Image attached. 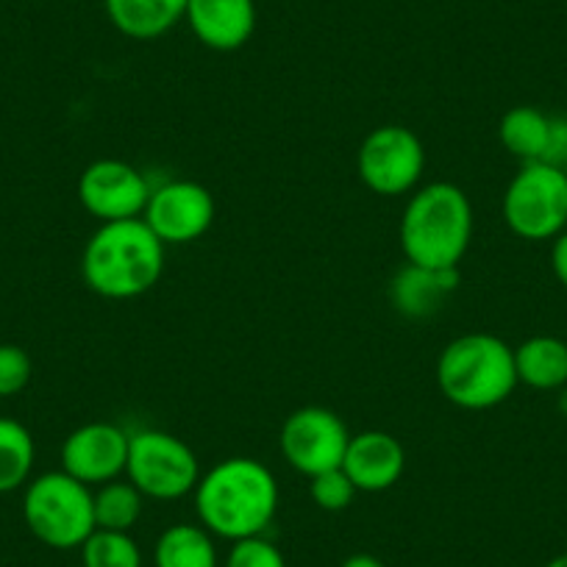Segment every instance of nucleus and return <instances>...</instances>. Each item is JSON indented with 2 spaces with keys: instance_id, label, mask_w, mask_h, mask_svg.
<instances>
[{
  "instance_id": "nucleus-27",
  "label": "nucleus",
  "mask_w": 567,
  "mask_h": 567,
  "mask_svg": "<svg viewBox=\"0 0 567 567\" xmlns=\"http://www.w3.org/2000/svg\"><path fill=\"white\" fill-rule=\"evenodd\" d=\"M550 267H554V276L559 278V284L567 290V228L554 239V248H550Z\"/></svg>"
},
{
  "instance_id": "nucleus-25",
  "label": "nucleus",
  "mask_w": 567,
  "mask_h": 567,
  "mask_svg": "<svg viewBox=\"0 0 567 567\" xmlns=\"http://www.w3.org/2000/svg\"><path fill=\"white\" fill-rule=\"evenodd\" d=\"M34 364L20 346L0 342V398H12L29 386Z\"/></svg>"
},
{
  "instance_id": "nucleus-29",
  "label": "nucleus",
  "mask_w": 567,
  "mask_h": 567,
  "mask_svg": "<svg viewBox=\"0 0 567 567\" xmlns=\"http://www.w3.org/2000/svg\"><path fill=\"white\" fill-rule=\"evenodd\" d=\"M545 567H567V554H559V556H554V559L548 561V565Z\"/></svg>"
},
{
  "instance_id": "nucleus-12",
  "label": "nucleus",
  "mask_w": 567,
  "mask_h": 567,
  "mask_svg": "<svg viewBox=\"0 0 567 567\" xmlns=\"http://www.w3.org/2000/svg\"><path fill=\"white\" fill-rule=\"evenodd\" d=\"M131 434L117 423L92 420L79 425L62 443V471L86 487H101L125 473Z\"/></svg>"
},
{
  "instance_id": "nucleus-16",
  "label": "nucleus",
  "mask_w": 567,
  "mask_h": 567,
  "mask_svg": "<svg viewBox=\"0 0 567 567\" xmlns=\"http://www.w3.org/2000/svg\"><path fill=\"white\" fill-rule=\"evenodd\" d=\"M189 0H103L109 20L123 37L136 42L159 40L187 14Z\"/></svg>"
},
{
  "instance_id": "nucleus-2",
  "label": "nucleus",
  "mask_w": 567,
  "mask_h": 567,
  "mask_svg": "<svg viewBox=\"0 0 567 567\" xmlns=\"http://www.w3.org/2000/svg\"><path fill=\"white\" fill-rule=\"evenodd\" d=\"M165 248L142 217L101 223L81 254L86 287L109 301L145 296L165 272Z\"/></svg>"
},
{
  "instance_id": "nucleus-9",
  "label": "nucleus",
  "mask_w": 567,
  "mask_h": 567,
  "mask_svg": "<svg viewBox=\"0 0 567 567\" xmlns=\"http://www.w3.org/2000/svg\"><path fill=\"white\" fill-rule=\"evenodd\" d=\"M351 432L337 412L326 406H301L284 420L278 449L292 471L312 478L342 467Z\"/></svg>"
},
{
  "instance_id": "nucleus-18",
  "label": "nucleus",
  "mask_w": 567,
  "mask_h": 567,
  "mask_svg": "<svg viewBox=\"0 0 567 567\" xmlns=\"http://www.w3.org/2000/svg\"><path fill=\"white\" fill-rule=\"evenodd\" d=\"M156 567H217L215 534L195 523H176L165 528L154 548Z\"/></svg>"
},
{
  "instance_id": "nucleus-5",
  "label": "nucleus",
  "mask_w": 567,
  "mask_h": 567,
  "mask_svg": "<svg viewBox=\"0 0 567 567\" xmlns=\"http://www.w3.org/2000/svg\"><path fill=\"white\" fill-rule=\"evenodd\" d=\"M23 520L42 545L73 550L95 532V489L64 471L42 473L25 484Z\"/></svg>"
},
{
  "instance_id": "nucleus-28",
  "label": "nucleus",
  "mask_w": 567,
  "mask_h": 567,
  "mask_svg": "<svg viewBox=\"0 0 567 567\" xmlns=\"http://www.w3.org/2000/svg\"><path fill=\"white\" fill-rule=\"evenodd\" d=\"M340 567H386V565L373 554H351Z\"/></svg>"
},
{
  "instance_id": "nucleus-4",
  "label": "nucleus",
  "mask_w": 567,
  "mask_h": 567,
  "mask_svg": "<svg viewBox=\"0 0 567 567\" xmlns=\"http://www.w3.org/2000/svg\"><path fill=\"white\" fill-rule=\"evenodd\" d=\"M437 386L467 412L501 406L517 386L515 348L484 331L456 337L437 359Z\"/></svg>"
},
{
  "instance_id": "nucleus-24",
  "label": "nucleus",
  "mask_w": 567,
  "mask_h": 567,
  "mask_svg": "<svg viewBox=\"0 0 567 567\" xmlns=\"http://www.w3.org/2000/svg\"><path fill=\"white\" fill-rule=\"evenodd\" d=\"M223 567H287V559L276 543H270L265 534H256L231 543Z\"/></svg>"
},
{
  "instance_id": "nucleus-3",
  "label": "nucleus",
  "mask_w": 567,
  "mask_h": 567,
  "mask_svg": "<svg viewBox=\"0 0 567 567\" xmlns=\"http://www.w3.org/2000/svg\"><path fill=\"white\" fill-rule=\"evenodd\" d=\"M398 237L412 265L460 267L473 239L471 198L451 182L417 187L403 206Z\"/></svg>"
},
{
  "instance_id": "nucleus-17",
  "label": "nucleus",
  "mask_w": 567,
  "mask_h": 567,
  "mask_svg": "<svg viewBox=\"0 0 567 567\" xmlns=\"http://www.w3.org/2000/svg\"><path fill=\"white\" fill-rule=\"evenodd\" d=\"M517 384L532 390H561L567 386V342L559 337L537 334L515 348Z\"/></svg>"
},
{
  "instance_id": "nucleus-10",
  "label": "nucleus",
  "mask_w": 567,
  "mask_h": 567,
  "mask_svg": "<svg viewBox=\"0 0 567 567\" xmlns=\"http://www.w3.org/2000/svg\"><path fill=\"white\" fill-rule=\"evenodd\" d=\"M217 215L215 195L198 182L173 178L151 189L142 220L165 245H189L204 237Z\"/></svg>"
},
{
  "instance_id": "nucleus-8",
  "label": "nucleus",
  "mask_w": 567,
  "mask_h": 567,
  "mask_svg": "<svg viewBox=\"0 0 567 567\" xmlns=\"http://www.w3.org/2000/svg\"><path fill=\"white\" fill-rule=\"evenodd\" d=\"M357 171L364 187L384 198L414 193L425 171V148L406 125H379L359 145Z\"/></svg>"
},
{
  "instance_id": "nucleus-7",
  "label": "nucleus",
  "mask_w": 567,
  "mask_h": 567,
  "mask_svg": "<svg viewBox=\"0 0 567 567\" xmlns=\"http://www.w3.org/2000/svg\"><path fill=\"white\" fill-rule=\"evenodd\" d=\"M504 220L523 239H556L567 228V173L528 162L504 193Z\"/></svg>"
},
{
  "instance_id": "nucleus-22",
  "label": "nucleus",
  "mask_w": 567,
  "mask_h": 567,
  "mask_svg": "<svg viewBox=\"0 0 567 567\" xmlns=\"http://www.w3.org/2000/svg\"><path fill=\"white\" fill-rule=\"evenodd\" d=\"M81 567H142V550L131 532L95 528L81 545Z\"/></svg>"
},
{
  "instance_id": "nucleus-20",
  "label": "nucleus",
  "mask_w": 567,
  "mask_h": 567,
  "mask_svg": "<svg viewBox=\"0 0 567 567\" xmlns=\"http://www.w3.org/2000/svg\"><path fill=\"white\" fill-rule=\"evenodd\" d=\"M34 437L23 423L0 417V495L25 487L34 471Z\"/></svg>"
},
{
  "instance_id": "nucleus-13",
  "label": "nucleus",
  "mask_w": 567,
  "mask_h": 567,
  "mask_svg": "<svg viewBox=\"0 0 567 567\" xmlns=\"http://www.w3.org/2000/svg\"><path fill=\"white\" fill-rule=\"evenodd\" d=\"M342 471L359 493H384L401 482L406 471V451L386 432L351 434Z\"/></svg>"
},
{
  "instance_id": "nucleus-14",
  "label": "nucleus",
  "mask_w": 567,
  "mask_h": 567,
  "mask_svg": "<svg viewBox=\"0 0 567 567\" xmlns=\"http://www.w3.org/2000/svg\"><path fill=\"white\" fill-rule=\"evenodd\" d=\"M460 287V267H423L406 265L392 276L386 287L390 307L409 320H429L449 303Z\"/></svg>"
},
{
  "instance_id": "nucleus-23",
  "label": "nucleus",
  "mask_w": 567,
  "mask_h": 567,
  "mask_svg": "<svg viewBox=\"0 0 567 567\" xmlns=\"http://www.w3.org/2000/svg\"><path fill=\"white\" fill-rule=\"evenodd\" d=\"M359 489L353 487L351 478L346 476L342 467H334V471H326L320 476L309 478V495H312L315 504L323 512H342L353 504Z\"/></svg>"
},
{
  "instance_id": "nucleus-15",
  "label": "nucleus",
  "mask_w": 567,
  "mask_h": 567,
  "mask_svg": "<svg viewBox=\"0 0 567 567\" xmlns=\"http://www.w3.org/2000/svg\"><path fill=\"white\" fill-rule=\"evenodd\" d=\"M184 20L195 40L212 51H239L256 31L254 0H189Z\"/></svg>"
},
{
  "instance_id": "nucleus-19",
  "label": "nucleus",
  "mask_w": 567,
  "mask_h": 567,
  "mask_svg": "<svg viewBox=\"0 0 567 567\" xmlns=\"http://www.w3.org/2000/svg\"><path fill=\"white\" fill-rule=\"evenodd\" d=\"M498 140L523 165L543 162L550 140V117L534 106H515L501 117Z\"/></svg>"
},
{
  "instance_id": "nucleus-6",
  "label": "nucleus",
  "mask_w": 567,
  "mask_h": 567,
  "mask_svg": "<svg viewBox=\"0 0 567 567\" xmlns=\"http://www.w3.org/2000/svg\"><path fill=\"white\" fill-rule=\"evenodd\" d=\"M195 451L182 437L162 429H142L128 440L125 478L151 501H178L193 495L200 482Z\"/></svg>"
},
{
  "instance_id": "nucleus-1",
  "label": "nucleus",
  "mask_w": 567,
  "mask_h": 567,
  "mask_svg": "<svg viewBox=\"0 0 567 567\" xmlns=\"http://www.w3.org/2000/svg\"><path fill=\"white\" fill-rule=\"evenodd\" d=\"M193 495L200 526L228 543L265 534L278 512L276 476L250 456L217 462L200 476Z\"/></svg>"
},
{
  "instance_id": "nucleus-26",
  "label": "nucleus",
  "mask_w": 567,
  "mask_h": 567,
  "mask_svg": "<svg viewBox=\"0 0 567 567\" xmlns=\"http://www.w3.org/2000/svg\"><path fill=\"white\" fill-rule=\"evenodd\" d=\"M543 162L567 173V117H550V140Z\"/></svg>"
},
{
  "instance_id": "nucleus-21",
  "label": "nucleus",
  "mask_w": 567,
  "mask_h": 567,
  "mask_svg": "<svg viewBox=\"0 0 567 567\" xmlns=\"http://www.w3.org/2000/svg\"><path fill=\"white\" fill-rule=\"evenodd\" d=\"M145 495L128 482V478H114L95 489V526L109 532H131L142 515Z\"/></svg>"
},
{
  "instance_id": "nucleus-11",
  "label": "nucleus",
  "mask_w": 567,
  "mask_h": 567,
  "mask_svg": "<svg viewBox=\"0 0 567 567\" xmlns=\"http://www.w3.org/2000/svg\"><path fill=\"white\" fill-rule=\"evenodd\" d=\"M151 182L140 167L123 159H97L81 173L79 200L97 223L142 217L151 198Z\"/></svg>"
}]
</instances>
